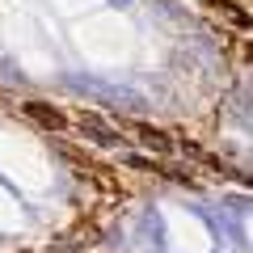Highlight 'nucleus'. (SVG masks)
I'll return each mask as SVG.
<instances>
[{
  "instance_id": "1",
  "label": "nucleus",
  "mask_w": 253,
  "mask_h": 253,
  "mask_svg": "<svg viewBox=\"0 0 253 253\" xmlns=\"http://www.w3.org/2000/svg\"><path fill=\"white\" fill-rule=\"evenodd\" d=\"M26 118H34L38 126H46V131H63L68 126V114H59L55 106H46V101H26Z\"/></svg>"
},
{
  "instance_id": "2",
  "label": "nucleus",
  "mask_w": 253,
  "mask_h": 253,
  "mask_svg": "<svg viewBox=\"0 0 253 253\" xmlns=\"http://www.w3.org/2000/svg\"><path fill=\"white\" fill-rule=\"evenodd\" d=\"M131 135L144 139L152 152H173V139L165 135V131H156V126H144V123H131Z\"/></svg>"
},
{
  "instance_id": "3",
  "label": "nucleus",
  "mask_w": 253,
  "mask_h": 253,
  "mask_svg": "<svg viewBox=\"0 0 253 253\" xmlns=\"http://www.w3.org/2000/svg\"><path fill=\"white\" fill-rule=\"evenodd\" d=\"M207 9L219 13V17H228L236 30H249V13H245L241 4H232V0H207Z\"/></svg>"
}]
</instances>
